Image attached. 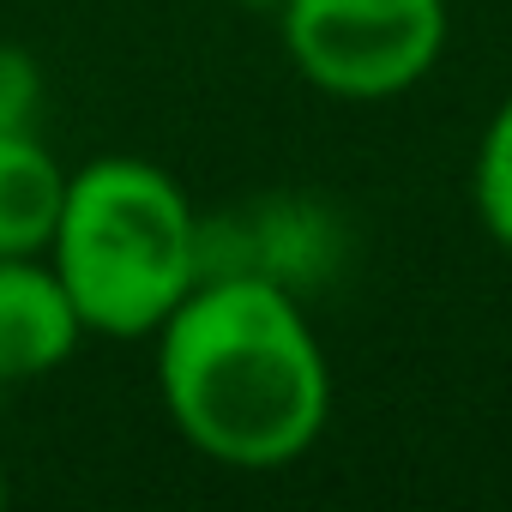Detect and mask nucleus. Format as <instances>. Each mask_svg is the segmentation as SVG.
I'll list each match as a JSON object with an SVG mask.
<instances>
[{"instance_id":"8","label":"nucleus","mask_w":512,"mask_h":512,"mask_svg":"<svg viewBox=\"0 0 512 512\" xmlns=\"http://www.w3.org/2000/svg\"><path fill=\"white\" fill-rule=\"evenodd\" d=\"M241 7H284V0H241Z\"/></svg>"},{"instance_id":"7","label":"nucleus","mask_w":512,"mask_h":512,"mask_svg":"<svg viewBox=\"0 0 512 512\" xmlns=\"http://www.w3.org/2000/svg\"><path fill=\"white\" fill-rule=\"evenodd\" d=\"M37 115H43V67L19 43H0V127H37Z\"/></svg>"},{"instance_id":"3","label":"nucleus","mask_w":512,"mask_h":512,"mask_svg":"<svg viewBox=\"0 0 512 512\" xmlns=\"http://www.w3.org/2000/svg\"><path fill=\"white\" fill-rule=\"evenodd\" d=\"M296 73L344 103H380L422 85L446 49V0H284Z\"/></svg>"},{"instance_id":"5","label":"nucleus","mask_w":512,"mask_h":512,"mask_svg":"<svg viewBox=\"0 0 512 512\" xmlns=\"http://www.w3.org/2000/svg\"><path fill=\"white\" fill-rule=\"evenodd\" d=\"M67 175L37 127H0V253H49Z\"/></svg>"},{"instance_id":"6","label":"nucleus","mask_w":512,"mask_h":512,"mask_svg":"<svg viewBox=\"0 0 512 512\" xmlns=\"http://www.w3.org/2000/svg\"><path fill=\"white\" fill-rule=\"evenodd\" d=\"M470 193H476V217L482 229L512 247V97L494 109L482 145H476V175H470Z\"/></svg>"},{"instance_id":"9","label":"nucleus","mask_w":512,"mask_h":512,"mask_svg":"<svg viewBox=\"0 0 512 512\" xmlns=\"http://www.w3.org/2000/svg\"><path fill=\"white\" fill-rule=\"evenodd\" d=\"M0 500H7V470H0Z\"/></svg>"},{"instance_id":"1","label":"nucleus","mask_w":512,"mask_h":512,"mask_svg":"<svg viewBox=\"0 0 512 512\" xmlns=\"http://www.w3.org/2000/svg\"><path fill=\"white\" fill-rule=\"evenodd\" d=\"M151 338L163 410L193 452L229 470H278L320 440L332 368L284 284L199 278Z\"/></svg>"},{"instance_id":"4","label":"nucleus","mask_w":512,"mask_h":512,"mask_svg":"<svg viewBox=\"0 0 512 512\" xmlns=\"http://www.w3.org/2000/svg\"><path fill=\"white\" fill-rule=\"evenodd\" d=\"M85 326L43 253H0V386L55 374Z\"/></svg>"},{"instance_id":"2","label":"nucleus","mask_w":512,"mask_h":512,"mask_svg":"<svg viewBox=\"0 0 512 512\" xmlns=\"http://www.w3.org/2000/svg\"><path fill=\"white\" fill-rule=\"evenodd\" d=\"M43 260L97 338H151L199 284V217L181 181L145 157H97L67 175Z\"/></svg>"}]
</instances>
